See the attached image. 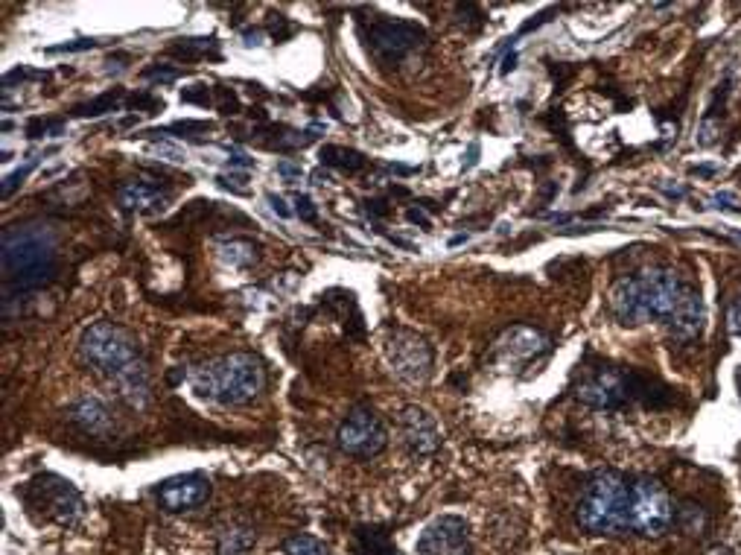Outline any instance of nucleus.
Wrapping results in <instances>:
<instances>
[{
  "label": "nucleus",
  "mask_w": 741,
  "mask_h": 555,
  "mask_svg": "<svg viewBox=\"0 0 741 555\" xmlns=\"http://www.w3.org/2000/svg\"><path fill=\"white\" fill-rule=\"evenodd\" d=\"M692 290L680 272L666 266H651L634 275H625L610 290V313L619 325H639V322H663L669 325L674 310Z\"/></svg>",
  "instance_id": "1"
},
{
  "label": "nucleus",
  "mask_w": 741,
  "mask_h": 555,
  "mask_svg": "<svg viewBox=\"0 0 741 555\" xmlns=\"http://www.w3.org/2000/svg\"><path fill=\"white\" fill-rule=\"evenodd\" d=\"M56 237L44 225H15L3 231V272L12 293H33L56 275Z\"/></svg>",
  "instance_id": "2"
},
{
  "label": "nucleus",
  "mask_w": 741,
  "mask_h": 555,
  "mask_svg": "<svg viewBox=\"0 0 741 555\" xmlns=\"http://www.w3.org/2000/svg\"><path fill=\"white\" fill-rule=\"evenodd\" d=\"M190 383L199 398H208L219 407H243L263 392L266 369L260 357L248 351H234L208 363H199L190 371Z\"/></svg>",
  "instance_id": "3"
},
{
  "label": "nucleus",
  "mask_w": 741,
  "mask_h": 555,
  "mask_svg": "<svg viewBox=\"0 0 741 555\" xmlns=\"http://www.w3.org/2000/svg\"><path fill=\"white\" fill-rule=\"evenodd\" d=\"M575 520L590 535L631 532V480L619 471H599L584 485Z\"/></svg>",
  "instance_id": "4"
},
{
  "label": "nucleus",
  "mask_w": 741,
  "mask_h": 555,
  "mask_svg": "<svg viewBox=\"0 0 741 555\" xmlns=\"http://www.w3.org/2000/svg\"><path fill=\"white\" fill-rule=\"evenodd\" d=\"M79 360L88 369L106 374L114 380L123 369L141 360L135 336L117 322H94L79 336Z\"/></svg>",
  "instance_id": "5"
},
{
  "label": "nucleus",
  "mask_w": 741,
  "mask_h": 555,
  "mask_svg": "<svg viewBox=\"0 0 741 555\" xmlns=\"http://www.w3.org/2000/svg\"><path fill=\"white\" fill-rule=\"evenodd\" d=\"M21 497L33 512H41L44 520L59 523V526H76L85 515L82 494L71 482L56 474H41L36 480H30L21 488Z\"/></svg>",
  "instance_id": "6"
},
{
  "label": "nucleus",
  "mask_w": 741,
  "mask_h": 555,
  "mask_svg": "<svg viewBox=\"0 0 741 555\" xmlns=\"http://www.w3.org/2000/svg\"><path fill=\"white\" fill-rule=\"evenodd\" d=\"M674 523L669 491L654 477L631 480V532L642 538H663Z\"/></svg>",
  "instance_id": "7"
},
{
  "label": "nucleus",
  "mask_w": 741,
  "mask_h": 555,
  "mask_svg": "<svg viewBox=\"0 0 741 555\" xmlns=\"http://www.w3.org/2000/svg\"><path fill=\"white\" fill-rule=\"evenodd\" d=\"M359 36L365 41L368 53L380 62H400L412 50H418L426 41L424 27L400 18H374L359 24Z\"/></svg>",
  "instance_id": "8"
},
{
  "label": "nucleus",
  "mask_w": 741,
  "mask_h": 555,
  "mask_svg": "<svg viewBox=\"0 0 741 555\" xmlns=\"http://www.w3.org/2000/svg\"><path fill=\"white\" fill-rule=\"evenodd\" d=\"M383 351H386L391 371L400 380L418 386V383H426L432 377V363H435L432 348H429L424 336H418L415 331L389 328L386 339H383Z\"/></svg>",
  "instance_id": "9"
},
{
  "label": "nucleus",
  "mask_w": 741,
  "mask_h": 555,
  "mask_svg": "<svg viewBox=\"0 0 741 555\" xmlns=\"http://www.w3.org/2000/svg\"><path fill=\"white\" fill-rule=\"evenodd\" d=\"M336 444L342 453L353 459H371L380 456L389 444V430L383 418L368 407H356L345 415V421L336 430Z\"/></svg>",
  "instance_id": "10"
},
{
  "label": "nucleus",
  "mask_w": 741,
  "mask_h": 555,
  "mask_svg": "<svg viewBox=\"0 0 741 555\" xmlns=\"http://www.w3.org/2000/svg\"><path fill=\"white\" fill-rule=\"evenodd\" d=\"M639 395V371L604 366L578 386V401L593 409H622Z\"/></svg>",
  "instance_id": "11"
},
{
  "label": "nucleus",
  "mask_w": 741,
  "mask_h": 555,
  "mask_svg": "<svg viewBox=\"0 0 741 555\" xmlns=\"http://www.w3.org/2000/svg\"><path fill=\"white\" fill-rule=\"evenodd\" d=\"M552 348V339L540 328H531V325H514L508 331L502 333L494 342V360L499 369L505 371H520L537 363L543 354H549Z\"/></svg>",
  "instance_id": "12"
},
{
  "label": "nucleus",
  "mask_w": 741,
  "mask_h": 555,
  "mask_svg": "<svg viewBox=\"0 0 741 555\" xmlns=\"http://www.w3.org/2000/svg\"><path fill=\"white\" fill-rule=\"evenodd\" d=\"M213 488L208 477L202 474H181V477H170L155 488V500L164 512L170 515H181V512H193L199 506H205L211 500Z\"/></svg>",
  "instance_id": "13"
},
{
  "label": "nucleus",
  "mask_w": 741,
  "mask_h": 555,
  "mask_svg": "<svg viewBox=\"0 0 741 555\" xmlns=\"http://www.w3.org/2000/svg\"><path fill=\"white\" fill-rule=\"evenodd\" d=\"M418 555H470V526L456 515L432 520L418 538Z\"/></svg>",
  "instance_id": "14"
},
{
  "label": "nucleus",
  "mask_w": 741,
  "mask_h": 555,
  "mask_svg": "<svg viewBox=\"0 0 741 555\" xmlns=\"http://www.w3.org/2000/svg\"><path fill=\"white\" fill-rule=\"evenodd\" d=\"M400 430H403V442L409 447V453L418 456V459L432 456V453L441 447L438 421H435L424 407L403 409V412H400Z\"/></svg>",
  "instance_id": "15"
},
{
  "label": "nucleus",
  "mask_w": 741,
  "mask_h": 555,
  "mask_svg": "<svg viewBox=\"0 0 741 555\" xmlns=\"http://www.w3.org/2000/svg\"><path fill=\"white\" fill-rule=\"evenodd\" d=\"M68 421L73 427H79L85 436H94V439H108L114 433V415L111 409L100 401V398H79L68 407Z\"/></svg>",
  "instance_id": "16"
},
{
  "label": "nucleus",
  "mask_w": 741,
  "mask_h": 555,
  "mask_svg": "<svg viewBox=\"0 0 741 555\" xmlns=\"http://www.w3.org/2000/svg\"><path fill=\"white\" fill-rule=\"evenodd\" d=\"M704 322H706L704 298H701V290H698V287H692V290L686 293V298L680 301V307L674 310V316H671L666 328H669L671 339H677V342H692V339L701 336Z\"/></svg>",
  "instance_id": "17"
},
{
  "label": "nucleus",
  "mask_w": 741,
  "mask_h": 555,
  "mask_svg": "<svg viewBox=\"0 0 741 555\" xmlns=\"http://www.w3.org/2000/svg\"><path fill=\"white\" fill-rule=\"evenodd\" d=\"M170 190H161L149 182H126L117 190V202L129 214H158L170 205Z\"/></svg>",
  "instance_id": "18"
},
{
  "label": "nucleus",
  "mask_w": 741,
  "mask_h": 555,
  "mask_svg": "<svg viewBox=\"0 0 741 555\" xmlns=\"http://www.w3.org/2000/svg\"><path fill=\"white\" fill-rule=\"evenodd\" d=\"M111 383H114L117 395L132 409L149 407V401H152V380H149V366L143 363V357L138 363H132L129 369L120 371Z\"/></svg>",
  "instance_id": "19"
},
{
  "label": "nucleus",
  "mask_w": 741,
  "mask_h": 555,
  "mask_svg": "<svg viewBox=\"0 0 741 555\" xmlns=\"http://www.w3.org/2000/svg\"><path fill=\"white\" fill-rule=\"evenodd\" d=\"M353 538H356L359 555H397V547L391 544V532L386 526H377V523L356 526Z\"/></svg>",
  "instance_id": "20"
},
{
  "label": "nucleus",
  "mask_w": 741,
  "mask_h": 555,
  "mask_svg": "<svg viewBox=\"0 0 741 555\" xmlns=\"http://www.w3.org/2000/svg\"><path fill=\"white\" fill-rule=\"evenodd\" d=\"M257 544V532L246 523H231L216 538V555H248Z\"/></svg>",
  "instance_id": "21"
},
{
  "label": "nucleus",
  "mask_w": 741,
  "mask_h": 555,
  "mask_svg": "<svg viewBox=\"0 0 741 555\" xmlns=\"http://www.w3.org/2000/svg\"><path fill=\"white\" fill-rule=\"evenodd\" d=\"M170 56L181 62H199V59H219V41L216 38H176L167 47Z\"/></svg>",
  "instance_id": "22"
},
{
  "label": "nucleus",
  "mask_w": 741,
  "mask_h": 555,
  "mask_svg": "<svg viewBox=\"0 0 741 555\" xmlns=\"http://www.w3.org/2000/svg\"><path fill=\"white\" fill-rule=\"evenodd\" d=\"M318 158H321L324 167L342 170V173H348V176H356V173H362V170L368 167V158H365L362 152H356V149L348 147H333V144L321 147Z\"/></svg>",
  "instance_id": "23"
},
{
  "label": "nucleus",
  "mask_w": 741,
  "mask_h": 555,
  "mask_svg": "<svg viewBox=\"0 0 741 555\" xmlns=\"http://www.w3.org/2000/svg\"><path fill=\"white\" fill-rule=\"evenodd\" d=\"M219 255L225 263L237 266V269H248L251 263H257L260 258V246L248 237H228L219 243Z\"/></svg>",
  "instance_id": "24"
},
{
  "label": "nucleus",
  "mask_w": 741,
  "mask_h": 555,
  "mask_svg": "<svg viewBox=\"0 0 741 555\" xmlns=\"http://www.w3.org/2000/svg\"><path fill=\"white\" fill-rule=\"evenodd\" d=\"M674 520H677V526H680L686 535H704L706 512L698 506V503L683 500L680 509H674Z\"/></svg>",
  "instance_id": "25"
},
{
  "label": "nucleus",
  "mask_w": 741,
  "mask_h": 555,
  "mask_svg": "<svg viewBox=\"0 0 741 555\" xmlns=\"http://www.w3.org/2000/svg\"><path fill=\"white\" fill-rule=\"evenodd\" d=\"M120 100H123V88H114V91H106V94L82 103V106H73V114L76 117H100V114H108V111L117 109Z\"/></svg>",
  "instance_id": "26"
},
{
  "label": "nucleus",
  "mask_w": 741,
  "mask_h": 555,
  "mask_svg": "<svg viewBox=\"0 0 741 555\" xmlns=\"http://www.w3.org/2000/svg\"><path fill=\"white\" fill-rule=\"evenodd\" d=\"M283 555H327V544L324 541H318L313 535H304V532H298V535H292V538H286L281 544Z\"/></svg>",
  "instance_id": "27"
},
{
  "label": "nucleus",
  "mask_w": 741,
  "mask_h": 555,
  "mask_svg": "<svg viewBox=\"0 0 741 555\" xmlns=\"http://www.w3.org/2000/svg\"><path fill=\"white\" fill-rule=\"evenodd\" d=\"M33 170H36V158H33L30 164L18 167L15 173H9V176H6V182H3V190H0V193H3V199H9V196H12V193L18 190V187L24 185V179H27V176H30Z\"/></svg>",
  "instance_id": "28"
},
{
  "label": "nucleus",
  "mask_w": 741,
  "mask_h": 555,
  "mask_svg": "<svg viewBox=\"0 0 741 555\" xmlns=\"http://www.w3.org/2000/svg\"><path fill=\"white\" fill-rule=\"evenodd\" d=\"M62 135V120H44V117H36L27 123V135L30 138H44V135Z\"/></svg>",
  "instance_id": "29"
},
{
  "label": "nucleus",
  "mask_w": 741,
  "mask_h": 555,
  "mask_svg": "<svg viewBox=\"0 0 741 555\" xmlns=\"http://www.w3.org/2000/svg\"><path fill=\"white\" fill-rule=\"evenodd\" d=\"M129 109H138V111H146V114H155V111L164 109V100L152 97L149 91H141V94H132V97H129Z\"/></svg>",
  "instance_id": "30"
},
{
  "label": "nucleus",
  "mask_w": 741,
  "mask_h": 555,
  "mask_svg": "<svg viewBox=\"0 0 741 555\" xmlns=\"http://www.w3.org/2000/svg\"><path fill=\"white\" fill-rule=\"evenodd\" d=\"M181 71L178 68H170V65H152V68H146L143 71V79H149V82H161V85H170V82H176Z\"/></svg>",
  "instance_id": "31"
},
{
  "label": "nucleus",
  "mask_w": 741,
  "mask_h": 555,
  "mask_svg": "<svg viewBox=\"0 0 741 555\" xmlns=\"http://www.w3.org/2000/svg\"><path fill=\"white\" fill-rule=\"evenodd\" d=\"M97 47V38H73V41H65V44H56V47H47V53H82V50H91Z\"/></svg>",
  "instance_id": "32"
},
{
  "label": "nucleus",
  "mask_w": 741,
  "mask_h": 555,
  "mask_svg": "<svg viewBox=\"0 0 741 555\" xmlns=\"http://www.w3.org/2000/svg\"><path fill=\"white\" fill-rule=\"evenodd\" d=\"M213 94H216V106H219L222 114H237L240 111V100H237V94L231 88H213Z\"/></svg>",
  "instance_id": "33"
},
{
  "label": "nucleus",
  "mask_w": 741,
  "mask_h": 555,
  "mask_svg": "<svg viewBox=\"0 0 741 555\" xmlns=\"http://www.w3.org/2000/svg\"><path fill=\"white\" fill-rule=\"evenodd\" d=\"M181 100L184 103H196V106H208L213 100V91L208 85H193V88L181 91Z\"/></svg>",
  "instance_id": "34"
},
{
  "label": "nucleus",
  "mask_w": 741,
  "mask_h": 555,
  "mask_svg": "<svg viewBox=\"0 0 741 555\" xmlns=\"http://www.w3.org/2000/svg\"><path fill=\"white\" fill-rule=\"evenodd\" d=\"M295 214H298L304 222H318L316 205H313V199H310L307 193H298V196H295Z\"/></svg>",
  "instance_id": "35"
},
{
  "label": "nucleus",
  "mask_w": 741,
  "mask_h": 555,
  "mask_svg": "<svg viewBox=\"0 0 741 555\" xmlns=\"http://www.w3.org/2000/svg\"><path fill=\"white\" fill-rule=\"evenodd\" d=\"M243 182H246V176H216V185L219 187H225V190H231V193H237V196H246L248 190L243 187Z\"/></svg>",
  "instance_id": "36"
},
{
  "label": "nucleus",
  "mask_w": 741,
  "mask_h": 555,
  "mask_svg": "<svg viewBox=\"0 0 741 555\" xmlns=\"http://www.w3.org/2000/svg\"><path fill=\"white\" fill-rule=\"evenodd\" d=\"M727 328L736 333V336H741V298L727 307Z\"/></svg>",
  "instance_id": "37"
},
{
  "label": "nucleus",
  "mask_w": 741,
  "mask_h": 555,
  "mask_svg": "<svg viewBox=\"0 0 741 555\" xmlns=\"http://www.w3.org/2000/svg\"><path fill=\"white\" fill-rule=\"evenodd\" d=\"M365 211L371 214V217H389L391 208L383 202V199H365Z\"/></svg>",
  "instance_id": "38"
},
{
  "label": "nucleus",
  "mask_w": 741,
  "mask_h": 555,
  "mask_svg": "<svg viewBox=\"0 0 741 555\" xmlns=\"http://www.w3.org/2000/svg\"><path fill=\"white\" fill-rule=\"evenodd\" d=\"M278 173H281L283 179H301L304 176L301 164H292V161H278Z\"/></svg>",
  "instance_id": "39"
},
{
  "label": "nucleus",
  "mask_w": 741,
  "mask_h": 555,
  "mask_svg": "<svg viewBox=\"0 0 741 555\" xmlns=\"http://www.w3.org/2000/svg\"><path fill=\"white\" fill-rule=\"evenodd\" d=\"M266 199H269V205H272V211H275V214H278L281 220H289V217H292V211L286 208V202H283V199H281V196H278V193H269Z\"/></svg>",
  "instance_id": "40"
},
{
  "label": "nucleus",
  "mask_w": 741,
  "mask_h": 555,
  "mask_svg": "<svg viewBox=\"0 0 741 555\" xmlns=\"http://www.w3.org/2000/svg\"><path fill=\"white\" fill-rule=\"evenodd\" d=\"M228 167L251 170V167H254V158H248V155H243V152H237V155H231V158H228Z\"/></svg>",
  "instance_id": "41"
},
{
  "label": "nucleus",
  "mask_w": 741,
  "mask_h": 555,
  "mask_svg": "<svg viewBox=\"0 0 741 555\" xmlns=\"http://www.w3.org/2000/svg\"><path fill=\"white\" fill-rule=\"evenodd\" d=\"M260 38H263V30H248L246 44H248V47H257V44H263Z\"/></svg>",
  "instance_id": "42"
},
{
  "label": "nucleus",
  "mask_w": 741,
  "mask_h": 555,
  "mask_svg": "<svg viewBox=\"0 0 741 555\" xmlns=\"http://www.w3.org/2000/svg\"><path fill=\"white\" fill-rule=\"evenodd\" d=\"M406 217H409V222H421L424 228H429V220H426V217L421 214V211H418V208H412V211H409Z\"/></svg>",
  "instance_id": "43"
},
{
  "label": "nucleus",
  "mask_w": 741,
  "mask_h": 555,
  "mask_svg": "<svg viewBox=\"0 0 741 555\" xmlns=\"http://www.w3.org/2000/svg\"><path fill=\"white\" fill-rule=\"evenodd\" d=\"M313 179H316V185H324V182H330V173L327 170H316Z\"/></svg>",
  "instance_id": "44"
},
{
  "label": "nucleus",
  "mask_w": 741,
  "mask_h": 555,
  "mask_svg": "<svg viewBox=\"0 0 741 555\" xmlns=\"http://www.w3.org/2000/svg\"><path fill=\"white\" fill-rule=\"evenodd\" d=\"M514 62H517V56L511 53V56L505 59V65H502V74H508V71H514Z\"/></svg>",
  "instance_id": "45"
},
{
  "label": "nucleus",
  "mask_w": 741,
  "mask_h": 555,
  "mask_svg": "<svg viewBox=\"0 0 741 555\" xmlns=\"http://www.w3.org/2000/svg\"><path fill=\"white\" fill-rule=\"evenodd\" d=\"M736 380H739V389H741V369H739V374H736Z\"/></svg>",
  "instance_id": "46"
}]
</instances>
